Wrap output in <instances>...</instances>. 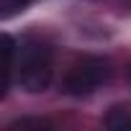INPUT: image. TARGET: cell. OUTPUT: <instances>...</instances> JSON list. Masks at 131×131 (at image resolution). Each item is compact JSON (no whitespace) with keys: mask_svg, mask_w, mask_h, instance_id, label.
<instances>
[{"mask_svg":"<svg viewBox=\"0 0 131 131\" xmlns=\"http://www.w3.org/2000/svg\"><path fill=\"white\" fill-rule=\"evenodd\" d=\"M103 123H105V128H113V131H128L131 128V103L111 105Z\"/></svg>","mask_w":131,"mask_h":131,"instance_id":"3957f363","label":"cell"},{"mask_svg":"<svg viewBox=\"0 0 131 131\" xmlns=\"http://www.w3.org/2000/svg\"><path fill=\"white\" fill-rule=\"evenodd\" d=\"M113 70H111V62L103 57H85L82 62H77L75 67L64 75L62 80V93H67L72 98H82L95 93L100 85H105L111 80Z\"/></svg>","mask_w":131,"mask_h":131,"instance_id":"7a4b0ae2","label":"cell"},{"mask_svg":"<svg viewBox=\"0 0 131 131\" xmlns=\"http://www.w3.org/2000/svg\"><path fill=\"white\" fill-rule=\"evenodd\" d=\"M28 3H31V0H0V16H3V18H10V16L21 13Z\"/></svg>","mask_w":131,"mask_h":131,"instance_id":"5b68a950","label":"cell"},{"mask_svg":"<svg viewBox=\"0 0 131 131\" xmlns=\"http://www.w3.org/2000/svg\"><path fill=\"white\" fill-rule=\"evenodd\" d=\"M54 75V54L46 41L36 36L21 39L16 46V77L26 93H44L51 85Z\"/></svg>","mask_w":131,"mask_h":131,"instance_id":"6da1fadb","label":"cell"},{"mask_svg":"<svg viewBox=\"0 0 131 131\" xmlns=\"http://www.w3.org/2000/svg\"><path fill=\"white\" fill-rule=\"evenodd\" d=\"M49 128H54V123L46 118H18L8 126V131H49Z\"/></svg>","mask_w":131,"mask_h":131,"instance_id":"277c9868","label":"cell"},{"mask_svg":"<svg viewBox=\"0 0 131 131\" xmlns=\"http://www.w3.org/2000/svg\"><path fill=\"white\" fill-rule=\"evenodd\" d=\"M128 77H131V67H128Z\"/></svg>","mask_w":131,"mask_h":131,"instance_id":"8992f818","label":"cell"}]
</instances>
